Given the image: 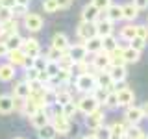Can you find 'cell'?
<instances>
[{
  "label": "cell",
  "instance_id": "cell-37",
  "mask_svg": "<svg viewBox=\"0 0 148 139\" xmlns=\"http://www.w3.org/2000/svg\"><path fill=\"white\" fill-rule=\"evenodd\" d=\"M76 113H78V106H76V102H74V100L67 102V104H63V115H65L67 119H72Z\"/></svg>",
  "mask_w": 148,
  "mask_h": 139
},
{
  "label": "cell",
  "instance_id": "cell-35",
  "mask_svg": "<svg viewBox=\"0 0 148 139\" xmlns=\"http://www.w3.org/2000/svg\"><path fill=\"white\" fill-rule=\"evenodd\" d=\"M37 109H43V108H39V106H37V104H35V102L32 100V98H26V102H24V108H22L21 113H22V115H26V117L30 119V117L35 113Z\"/></svg>",
  "mask_w": 148,
  "mask_h": 139
},
{
  "label": "cell",
  "instance_id": "cell-61",
  "mask_svg": "<svg viewBox=\"0 0 148 139\" xmlns=\"http://www.w3.org/2000/svg\"><path fill=\"white\" fill-rule=\"evenodd\" d=\"M15 139H24V137H15Z\"/></svg>",
  "mask_w": 148,
  "mask_h": 139
},
{
  "label": "cell",
  "instance_id": "cell-26",
  "mask_svg": "<svg viewBox=\"0 0 148 139\" xmlns=\"http://www.w3.org/2000/svg\"><path fill=\"white\" fill-rule=\"evenodd\" d=\"M119 39L115 35H106V37H102V50L104 52H113V50H117L119 48Z\"/></svg>",
  "mask_w": 148,
  "mask_h": 139
},
{
  "label": "cell",
  "instance_id": "cell-33",
  "mask_svg": "<svg viewBox=\"0 0 148 139\" xmlns=\"http://www.w3.org/2000/svg\"><path fill=\"white\" fill-rule=\"evenodd\" d=\"M104 108H108L111 111H115V109H119V100H117V93H115L113 89H111L108 93V96H106V100H104Z\"/></svg>",
  "mask_w": 148,
  "mask_h": 139
},
{
  "label": "cell",
  "instance_id": "cell-14",
  "mask_svg": "<svg viewBox=\"0 0 148 139\" xmlns=\"http://www.w3.org/2000/svg\"><path fill=\"white\" fill-rule=\"evenodd\" d=\"M102 15V11L98 8L95 6L92 2H89V4H85V6L82 8V21H89V22H95L96 19H98Z\"/></svg>",
  "mask_w": 148,
  "mask_h": 139
},
{
  "label": "cell",
  "instance_id": "cell-29",
  "mask_svg": "<svg viewBox=\"0 0 148 139\" xmlns=\"http://www.w3.org/2000/svg\"><path fill=\"white\" fill-rule=\"evenodd\" d=\"M126 128H128V122L126 120H115V122H111L109 124V130H111V136H120V137H124V132H126Z\"/></svg>",
  "mask_w": 148,
  "mask_h": 139
},
{
  "label": "cell",
  "instance_id": "cell-4",
  "mask_svg": "<svg viewBox=\"0 0 148 139\" xmlns=\"http://www.w3.org/2000/svg\"><path fill=\"white\" fill-rule=\"evenodd\" d=\"M50 122H52V126L56 130V136H69L72 130V122L71 119H67L65 115H54L52 119H50Z\"/></svg>",
  "mask_w": 148,
  "mask_h": 139
},
{
  "label": "cell",
  "instance_id": "cell-53",
  "mask_svg": "<svg viewBox=\"0 0 148 139\" xmlns=\"http://www.w3.org/2000/svg\"><path fill=\"white\" fill-rule=\"evenodd\" d=\"M124 87H128V85H126V80H122V82H113V87H111V89H113V91H120V89H124Z\"/></svg>",
  "mask_w": 148,
  "mask_h": 139
},
{
  "label": "cell",
  "instance_id": "cell-44",
  "mask_svg": "<svg viewBox=\"0 0 148 139\" xmlns=\"http://www.w3.org/2000/svg\"><path fill=\"white\" fill-rule=\"evenodd\" d=\"M11 13H13V17L15 19H22L28 13V8L26 6H18V4H15V6L11 8Z\"/></svg>",
  "mask_w": 148,
  "mask_h": 139
},
{
  "label": "cell",
  "instance_id": "cell-2",
  "mask_svg": "<svg viewBox=\"0 0 148 139\" xmlns=\"http://www.w3.org/2000/svg\"><path fill=\"white\" fill-rule=\"evenodd\" d=\"M22 24H24V30H28L30 34H37V32L43 30L45 26V19L39 15V13H32L28 11L24 17H22Z\"/></svg>",
  "mask_w": 148,
  "mask_h": 139
},
{
  "label": "cell",
  "instance_id": "cell-47",
  "mask_svg": "<svg viewBox=\"0 0 148 139\" xmlns=\"http://www.w3.org/2000/svg\"><path fill=\"white\" fill-rule=\"evenodd\" d=\"M135 35H137V37H143L145 41H148V24H137Z\"/></svg>",
  "mask_w": 148,
  "mask_h": 139
},
{
  "label": "cell",
  "instance_id": "cell-8",
  "mask_svg": "<svg viewBox=\"0 0 148 139\" xmlns=\"http://www.w3.org/2000/svg\"><path fill=\"white\" fill-rule=\"evenodd\" d=\"M143 119H145V113H143L141 106L132 104V106L126 108V111H124V120H126L128 124H139Z\"/></svg>",
  "mask_w": 148,
  "mask_h": 139
},
{
  "label": "cell",
  "instance_id": "cell-17",
  "mask_svg": "<svg viewBox=\"0 0 148 139\" xmlns=\"http://www.w3.org/2000/svg\"><path fill=\"white\" fill-rule=\"evenodd\" d=\"M69 56L74 59V63L76 61H82V59H87V50H85V46H83V43H76V45H71L69 46Z\"/></svg>",
  "mask_w": 148,
  "mask_h": 139
},
{
  "label": "cell",
  "instance_id": "cell-43",
  "mask_svg": "<svg viewBox=\"0 0 148 139\" xmlns=\"http://www.w3.org/2000/svg\"><path fill=\"white\" fill-rule=\"evenodd\" d=\"M43 9H45V13H56V11H59V9H58V2H56V0H43Z\"/></svg>",
  "mask_w": 148,
  "mask_h": 139
},
{
  "label": "cell",
  "instance_id": "cell-54",
  "mask_svg": "<svg viewBox=\"0 0 148 139\" xmlns=\"http://www.w3.org/2000/svg\"><path fill=\"white\" fill-rule=\"evenodd\" d=\"M133 4H135L139 9H146L148 8V0H133Z\"/></svg>",
  "mask_w": 148,
  "mask_h": 139
},
{
  "label": "cell",
  "instance_id": "cell-49",
  "mask_svg": "<svg viewBox=\"0 0 148 139\" xmlns=\"http://www.w3.org/2000/svg\"><path fill=\"white\" fill-rule=\"evenodd\" d=\"M24 102H26V98H18V96H13V111H18V113H21L22 108H24Z\"/></svg>",
  "mask_w": 148,
  "mask_h": 139
},
{
  "label": "cell",
  "instance_id": "cell-57",
  "mask_svg": "<svg viewBox=\"0 0 148 139\" xmlns=\"http://www.w3.org/2000/svg\"><path fill=\"white\" fill-rule=\"evenodd\" d=\"M141 109H143V113H145V117L148 119V100H146V102H143V106H141Z\"/></svg>",
  "mask_w": 148,
  "mask_h": 139
},
{
  "label": "cell",
  "instance_id": "cell-1",
  "mask_svg": "<svg viewBox=\"0 0 148 139\" xmlns=\"http://www.w3.org/2000/svg\"><path fill=\"white\" fill-rule=\"evenodd\" d=\"M96 74H91V72H82V74H76L74 76V89L78 93H83V95H87V93H92L96 87Z\"/></svg>",
  "mask_w": 148,
  "mask_h": 139
},
{
  "label": "cell",
  "instance_id": "cell-55",
  "mask_svg": "<svg viewBox=\"0 0 148 139\" xmlns=\"http://www.w3.org/2000/svg\"><path fill=\"white\" fill-rule=\"evenodd\" d=\"M0 4H2V8H13L15 0H0Z\"/></svg>",
  "mask_w": 148,
  "mask_h": 139
},
{
  "label": "cell",
  "instance_id": "cell-27",
  "mask_svg": "<svg viewBox=\"0 0 148 139\" xmlns=\"http://www.w3.org/2000/svg\"><path fill=\"white\" fill-rule=\"evenodd\" d=\"M135 28H137V24H133V22H128V24H124L122 28H120V39L122 41H126V43H130V41L135 37Z\"/></svg>",
  "mask_w": 148,
  "mask_h": 139
},
{
  "label": "cell",
  "instance_id": "cell-18",
  "mask_svg": "<svg viewBox=\"0 0 148 139\" xmlns=\"http://www.w3.org/2000/svg\"><path fill=\"white\" fill-rule=\"evenodd\" d=\"M102 13H104L109 21H113L115 24H117L119 21H122V6H120V4H109Z\"/></svg>",
  "mask_w": 148,
  "mask_h": 139
},
{
  "label": "cell",
  "instance_id": "cell-25",
  "mask_svg": "<svg viewBox=\"0 0 148 139\" xmlns=\"http://www.w3.org/2000/svg\"><path fill=\"white\" fill-rule=\"evenodd\" d=\"M13 113V95H0V115Z\"/></svg>",
  "mask_w": 148,
  "mask_h": 139
},
{
  "label": "cell",
  "instance_id": "cell-19",
  "mask_svg": "<svg viewBox=\"0 0 148 139\" xmlns=\"http://www.w3.org/2000/svg\"><path fill=\"white\" fill-rule=\"evenodd\" d=\"M82 43H83V46H85L87 54H91V56L102 50V37L100 35H92V37H89V39L82 41Z\"/></svg>",
  "mask_w": 148,
  "mask_h": 139
},
{
  "label": "cell",
  "instance_id": "cell-39",
  "mask_svg": "<svg viewBox=\"0 0 148 139\" xmlns=\"http://www.w3.org/2000/svg\"><path fill=\"white\" fill-rule=\"evenodd\" d=\"M128 46H132V48H135V50H139V52H143V50L146 48V41L143 39V37H137V35H135V37H133V39L128 43Z\"/></svg>",
  "mask_w": 148,
  "mask_h": 139
},
{
  "label": "cell",
  "instance_id": "cell-56",
  "mask_svg": "<svg viewBox=\"0 0 148 139\" xmlns=\"http://www.w3.org/2000/svg\"><path fill=\"white\" fill-rule=\"evenodd\" d=\"M15 4H18V6H30V4H32V0H15Z\"/></svg>",
  "mask_w": 148,
  "mask_h": 139
},
{
  "label": "cell",
  "instance_id": "cell-11",
  "mask_svg": "<svg viewBox=\"0 0 148 139\" xmlns=\"http://www.w3.org/2000/svg\"><path fill=\"white\" fill-rule=\"evenodd\" d=\"M115 93H117V100H119V106H120V108H128V106L135 104V93H133V89L124 87V89L115 91Z\"/></svg>",
  "mask_w": 148,
  "mask_h": 139
},
{
  "label": "cell",
  "instance_id": "cell-45",
  "mask_svg": "<svg viewBox=\"0 0 148 139\" xmlns=\"http://www.w3.org/2000/svg\"><path fill=\"white\" fill-rule=\"evenodd\" d=\"M37 74H39V71H37V69L28 67V69H24V80H26V82H34V80H37Z\"/></svg>",
  "mask_w": 148,
  "mask_h": 139
},
{
  "label": "cell",
  "instance_id": "cell-9",
  "mask_svg": "<svg viewBox=\"0 0 148 139\" xmlns=\"http://www.w3.org/2000/svg\"><path fill=\"white\" fill-rule=\"evenodd\" d=\"M91 65L96 69V71H108L111 67V61H109V54L104 52V50H100V52L92 54V59H91Z\"/></svg>",
  "mask_w": 148,
  "mask_h": 139
},
{
  "label": "cell",
  "instance_id": "cell-58",
  "mask_svg": "<svg viewBox=\"0 0 148 139\" xmlns=\"http://www.w3.org/2000/svg\"><path fill=\"white\" fill-rule=\"evenodd\" d=\"M80 139H95V136H92V133H91V136H82Z\"/></svg>",
  "mask_w": 148,
  "mask_h": 139
},
{
  "label": "cell",
  "instance_id": "cell-7",
  "mask_svg": "<svg viewBox=\"0 0 148 139\" xmlns=\"http://www.w3.org/2000/svg\"><path fill=\"white\" fill-rule=\"evenodd\" d=\"M21 50H22L26 56H30V58H37V56L43 54L41 43H39V39H35V37H26V39L22 41Z\"/></svg>",
  "mask_w": 148,
  "mask_h": 139
},
{
  "label": "cell",
  "instance_id": "cell-34",
  "mask_svg": "<svg viewBox=\"0 0 148 139\" xmlns=\"http://www.w3.org/2000/svg\"><path fill=\"white\" fill-rule=\"evenodd\" d=\"M92 136L95 139H111V130H109V124H102L96 130H92Z\"/></svg>",
  "mask_w": 148,
  "mask_h": 139
},
{
  "label": "cell",
  "instance_id": "cell-31",
  "mask_svg": "<svg viewBox=\"0 0 148 139\" xmlns=\"http://www.w3.org/2000/svg\"><path fill=\"white\" fill-rule=\"evenodd\" d=\"M37 137L39 139H48V137H56V130L52 126V122H46L45 126L37 128Z\"/></svg>",
  "mask_w": 148,
  "mask_h": 139
},
{
  "label": "cell",
  "instance_id": "cell-41",
  "mask_svg": "<svg viewBox=\"0 0 148 139\" xmlns=\"http://www.w3.org/2000/svg\"><path fill=\"white\" fill-rule=\"evenodd\" d=\"M46 63H48V59L41 54V56H37V58H34V65H32V67L37 69V71H45V69H46Z\"/></svg>",
  "mask_w": 148,
  "mask_h": 139
},
{
  "label": "cell",
  "instance_id": "cell-13",
  "mask_svg": "<svg viewBox=\"0 0 148 139\" xmlns=\"http://www.w3.org/2000/svg\"><path fill=\"white\" fill-rule=\"evenodd\" d=\"M46 122H50V115H48V111H46V108L37 109L35 113L30 117V124H32V126H34L35 130H37V128H41V126H45Z\"/></svg>",
  "mask_w": 148,
  "mask_h": 139
},
{
  "label": "cell",
  "instance_id": "cell-63",
  "mask_svg": "<svg viewBox=\"0 0 148 139\" xmlns=\"http://www.w3.org/2000/svg\"><path fill=\"white\" fill-rule=\"evenodd\" d=\"M0 9H2V4H0Z\"/></svg>",
  "mask_w": 148,
  "mask_h": 139
},
{
  "label": "cell",
  "instance_id": "cell-48",
  "mask_svg": "<svg viewBox=\"0 0 148 139\" xmlns=\"http://www.w3.org/2000/svg\"><path fill=\"white\" fill-rule=\"evenodd\" d=\"M9 19H13L11 8H2V9H0V24H4V22H8Z\"/></svg>",
  "mask_w": 148,
  "mask_h": 139
},
{
  "label": "cell",
  "instance_id": "cell-5",
  "mask_svg": "<svg viewBox=\"0 0 148 139\" xmlns=\"http://www.w3.org/2000/svg\"><path fill=\"white\" fill-rule=\"evenodd\" d=\"M95 28H96V35L100 37H106V35H113L115 32V22L109 21L108 17L102 13V15L95 21Z\"/></svg>",
  "mask_w": 148,
  "mask_h": 139
},
{
  "label": "cell",
  "instance_id": "cell-23",
  "mask_svg": "<svg viewBox=\"0 0 148 139\" xmlns=\"http://www.w3.org/2000/svg\"><path fill=\"white\" fill-rule=\"evenodd\" d=\"M120 50H122V58H124V63H137L139 59H141V52L135 48H132V46H120Z\"/></svg>",
  "mask_w": 148,
  "mask_h": 139
},
{
  "label": "cell",
  "instance_id": "cell-42",
  "mask_svg": "<svg viewBox=\"0 0 148 139\" xmlns=\"http://www.w3.org/2000/svg\"><path fill=\"white\" fill-rule=\"evenodd\" d=\"M111 91V89H109ZM108 89H102V87H95V91H92V96H95L96 100L100 102V106L104 104V100H106V96H108V93H109Z\"/></svg>",
  "mask_w": 148,
  "mask_h": 139
},
{
  "label": "cell",
  "instance_id": "cell-24",
  "mask_svg": "<svg viewBox=\"0 0 148 139\" xmlns=\"http://www.w3.org/2000/svg\"><path fill=\"white\" fill-rule=\"evenodd\" d=\"M13 96H18V98H28L30 96V83L26 80H21L13 85Z\"/></svg>",
  "mask_w": 148,
  "mask_h": 139
},
{
  "label": "cell",
  "instance_id": "cell-6",
  "mask_svg": "<svg viewBox=\"0 0 148 139\" xmlns=\"http://www.w3.org/2000/svg\"><path fill=\"white\" fill-rule=\"evenodd\" d=\"M104 122H106V109H102V108H98V109H95V111H91V113L85 115V126L89 130H96Z\"/></svg>",
  "mask_w": 148,
  "mask_h": 139
},
{
  "label": "cell",
  "instance_id": "cell-60",
  "mask_svg": "<svg viewBox=\"0 0 148 139\" xmlns=\"http://www.w3.org/2000/svg\"><path fill=\"white\" fill-rule=\"evenodd\" d=\"M139 139H148V133L145 132V133H143V136H141V137H139Z\"/></svg>",
  "mask_w": 148,
  "mask_h": 139
},
{
  "label": "cell",
  "instance_id": "cell-59",
  "mask_svg": "<svg viewBox=\"0 0 148 139\" xmlns=\"http://www.w3.org/2000/svg\"><path fill=\"white\" fill-rule=\"evenodd\" d=\"M4 37V28H2V24H0V39Z\"/></svg>",
  "mask_w": 148,
  "mask_h": 139
},
{
  "label": "cell",
  "instance_id": "cell-40",
  "mask_svg": "<svg viewBox=\"0 0 148 139\" xmlns=\"http://www.w3.org/2000/svg\"><path fill=\"white\" fill-rule=\"evenodd\" d=\"M61 50H58V48H52V46H50L48 50H46V54H43L46 59H48V61H58L59 58H61Z\"/></svg>",
  "mask_w": 148,
  "mask_h": 139
},
{
  "label": "cell",
  "instance_id": "cell-28",
  "mask_svg": "<svg viewBox=\"0 0 148 139\" xmlns=\"http://www.w3.org/2000/svg\"><path fill=\"white\" fill-rule=\"evenodd\" d=\"M6 46L8 50H17L22 46V41H24V37H22L21 34H11V35H6Z\"/></svg>",
  "mask_w": 148,
  "mask_h": 139
},
{
  "label": "cell",
  "instance_id": "cell-51",
  "mask_svg": "<svg viewBox=\"0 0 148 139\" xmlns=\"http://www.w3.org/2000/svg\"><path fill=\"white\" fill-rule=\"evenodd\" d=\"M58 2V9H69L74 4V0H56Z\"/></svg>",
  "mask_w": 148,
  "mask_h": 139
},
{
  "label": "cell",
  "instance_id": "cell-12",
  "mask_svg": "<svg viewBox=\"0 0 148 139\" xmlns=\"http://www.w3.org/2000/svg\"><path fill=\"white\" fill-rule=\"evenodd\" d=\"M50 46H52V48L61 50V52H67L69 46H71V41H69V37L65 35V34L58 32V34H54L52 39H50Z\"/></svg>",
  "mask_w": 148,
  "mask_h": 139
},
{
  "label": "cell",
  "instance_id": "cell-52",
  "mask_svg": "<svg viewBox=\"0 0 148 139\" xmlns=\"http://www.w3.org/2000/svg\"><path fill=\"white\" fill-rule=\"evenodd\" d=\"M8 52H9V50H8V46H6V41H4V39H0V59H2V58H6Z\"/></svg>",
  "mask_w": 148,
  "mask_h": 139
},
{
  "label": "cell",
  "instance_id": "cell-36",
  "mask_svg": "<svg viewBox=\"0 0 148 139\" xmlns=\"http://www.w3.org/2000/svg\"><path fill=\"white\" fill-rule=\"evenodd\" d=\"M58 65H59V69H71V71H74V59L69 56V52L61 54V58L58 59Z\"/></svg>",
  "mask_w": 148,
  "mask_h": 139
},
{
  "label": "cell",
  "instance_id": "cell-50",
  "mask_svg": "<svg viewBox=\"0 0 148 139\" xmlns=\"http://www.w3.org/2000/svg\"><path fill=\"white\" fill-rule=\"evenodd\" d=\"M91 2L95 4V6L98 8L100 11H104V9H106V8L109 6V4H113V0H91Z\"/></svg>",
  "mask_w": 148,
  "mask_h": 139
},
{
  "label": "cell",
  "instance_id": "cell-20",
  "mask_svg": "<svg viewBox=\"0 0 148 139\" xmlns=\"http://www.w3.org/2000/svg\"><path fill=\"white\" fill-rule=\"evenodd\" d=\"M108 72H109V76H111L113 82H122V80H126V76H128L126 65H111L108 69Z\"/></svg>",
  "mask_w": 148,
  "mask_h": 139
},
{
  "label": "cell",
  "instance_id": "cell-10",
  "mask_svg": "<svg viewBox=\"0 0 148 139\" xmlns=\"http://www.w3.org/2000/svg\"><path fill=\"white\" fill-rule=\"evenodd\" d=\"M76 35L80 37L82 41L89 39V37L96 35V28H95V22H89V21H80L76 26Z\"/></svg>",
  "mask_w": 148,
  "mask_h": 139
},
{
  "label": "cell",
  "instance_id": "cell-21",
  "mask_svg": "<svg viewBox=\"0 0 148 139\" xmlns=\"http://www.w3.org/2000/svg\"><path fill=\"white\" fill-rule=\"evenodd\" d=\"M15 76H17V69L13 67V65H9V63H2V65H0V82H2V83L11 82Z\"/></svg>",
  "mask_w": 148,
  "mask_h": 139
},
{
  "label": "cell",
  "instance_id": "cell-32",
  "mask_svg": "<svg viewBox=\"0 0 148 139\" xmlns=\"http://www.w3.org/2000/svg\"><path fill=\"white\" fill-rule=\"evenodd\" d=\"M2 28H4V37L6 35H11V34H18V19H9L8 22H4L2 24Z\"/></svg>",
  "mask_w": 148,
  "mask_h": 139
},
{
  "label": "cell",
  "instance_id": "cell-46",
  "mask_svg": "<svg viewBox=\"0 0 148 139\" xmlns=\"http://www.w3.org/2000/svg\"><path fill=\"white\" fill-rule=\"evenodd\" d=\"M45 71L48 72V76H50V78H54L56 74H58V71H59L58 61H48V63H46V69H45Z\"/></svg>",
  "mask_w": 148,
  "mask_h": 139
},
{
  "label": "cell",
  "instance_id": "cell-38",
  "mask_svg": "<svg viewBox=\"0 0 148 139\" xmlns=\"http://www.w3.org/2000/svg\"><path fill=\"white\" fill-rule=\"evenodd\" d=\"M109 61H111V65H126V63H124V58H122V50H120V46L117 50H113V52H109Z\"/></svg>",
  "mask_w": 148,
  "mask_h": 139
},
{
  "label": "cell",
  "instance_id": "cell-16",
  "mask_svg": "<svg viewBox=\"0 0 148 139\" xmlns=\"http://www.w3.org/2000/svg\"><path fill=\"white\" fill-rule=\"evenodd\" d=\"M6 58H8V63H9V65H13L15 69H18V67L22 69V67H24V58H26V54L22 52L21 48H17V50H9Z\"/></svg>",
  "mask_w": 148,
  "mask_h": 139
},
{
  "label": "cell",
  "instance_id": "cell-30",
  "mask_svg": "<svg viewBox=\"0 0 148 139\" xmlns=\"http://www.w3.org/2000/svg\"><path fill=\"white\" fill-rule=\"evenodd\" d=\"M143 128L139 126V124H128L126 132H124V139H139L143 136Z\"/></svg>",
  "mask_w": 148,
  "mask_h": 139
},
{
  "label": "cell",
  "instance_id": "cell-62",
  "mask_svg": "<svg viewBox=\"0 0 148 139\" xmlns=\"http://www.w3.org/2000/svg\"><path fill=\"white\" fill-rule=\"evenodd\" d=\"M48 139H56V137H48Z\"/></svg>",
  "mask_w": 148,
  "mask_h": 139
},
{
  "label": "cell",
  "instance_id": "cell-22",
  "mask_svg": "<svg viewBox=\"0 0 148 139\" xmlns=\"http://www.w3.org/2000/svg\"><path fill=\"white\" fill-rule=\"evenodd\" d=\"M96 87H102V89H111L113 87V80H111V76H109V72L108 71H100V72H96Z\"/></svg>",
  "mask_w": 148,
  "mask_h": 139
},
{
  "label": "cell",
  "instance_id": "cell-3",
  "mask_svg": "<svg viewBox=\"0 0 148 139\" xmlns=\"http://www.w3.org/2000/svg\"><path fill=\"white\" fill-rule=\"evenodd\" d=\"M76 106H78V113H83V115H87V113H91V111L102 108L100 102L96 100L95 96H92V93H87V95H83L82 98L76 102Z\"/></svg>",
  "mask_w": 148,
  "mask_h": 139
},
{
  "label": "cell",
  "instance_id": "cell-15",
  "mask_svg": "<svg viewBox=\"0 0 148 139\" xmlns=\"http://www.w3.org/2000/svg\"><path fill=\"white\" fill-rule=\"evenodd\" d=\"M139 9L133 2H128V4H122V21L126 22H135V19L139 17Z\"/></svg>",
  "mask_w": 148,
  "mask_h": 139
}]
</instances>
